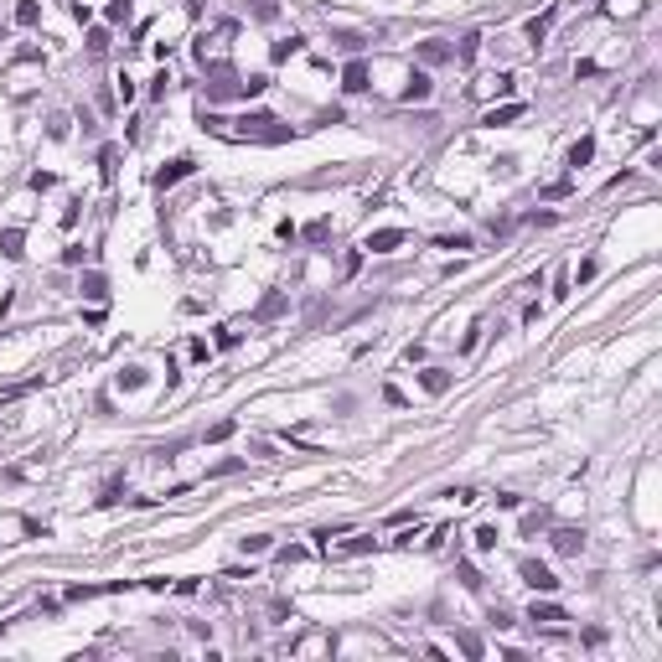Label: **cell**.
I'll return each instance as SVG.
<instances>
[{
	"mask_svg": "<svg viewBox=\"0 0 662 662\" xmlns=\"http://www.w3.org/2000/svg\"><path fill=\"white\" fill-rule=\"evenodd\" d=\"M233 125H238V129H233L238 140H264V145H280V140H290V135H295V129H290V125H280L274 114H238Z\"/></svg>",
	"mask_w": 662,
	"mask_h": 662,
	"instance_id": "6da1fadb",
	"label": "cell"
},
{
	"mask_svg": "<svg viewBox=\"0 0 662 662\" xmlns=\"http://www.w3.org/2000/svg\"><path fill=\"white\" fill-rule=\"evenodd\" d=\"M518 575H523V585H528V590H538V595H554V590H559L554 569H549V564H538V559H523V564H518Z\"/></svg>",
	"mask_w": 662,
	"mask_h": 662,
	"instance_id": "7a4b0ae2",
	"label": "cell"
},
{
	"mask_svg": "<svg viewBox=\"0 0 662 662\" xmlns=\"http://www.w3.org/2000/svg\"><path fill=\"white\" fill-rule=\"evenodd\" d=\"M187 176H197V161H192V155H176V161H166L161 171H155V192H171L176 181H187Z\"/></svg>",
	"mask_w": 662,
	"mask_h": 662,
	"instance_id": "3957f363",
	"label": "cell"
},
{
	"mask_svg": "<svg viewBox=\"0 0 662 662\" xmlns=\"http://www.w3.org/2000/svg\"><path fill=\"white\" fill-rule=\"evenodd\" d=\"M373 88V68H367L362 57H352L347 68H341V94H367Z\"/></svg>",
	"mask_w": 662,
	"mask_h": 662,
	"instance_id": "277c9868",
	"label": "cell"
},
{
	"mask_svg": "<svg viewBox=\"0 0 662 662\" xmlns=\"http://www.w3.org/2000/svg\"><path fill=\"white\" fill-rule=\"evenodd\" d=\"M554 554H564V559H579L585 554V528H554Z\"/></svg>",
	"mask_w": 662,
	"mask_h": 662,
	"instance_id": "5b68a950",
	"label": "cell"
},
{
	"mask_svg": "<svg viewBox=\"0 0 662 662\" xmlns=\"http://www.w3.org/2000/svg\"><path fill=\"white\" fill-rule=\"evenodd\" d=\"M404 238H409L404 228H378V233H367V238H362V254H393Z\"/></svg>",
	"mask_w": 662,
	"mask_h": 662,
	"instance_id": "8992f818",
	"label": "cell"
},
{
	"mask_svg": "<svg viewBox=\"0 0 662 662\" xmlns=\"http://www.w3.org/2000/svg\"><path fill=\"white\" fill-rule=\"evenodd\" d=\"M430 94H435L430 73H425V68H414V73H409V83H404V104H425Z\"/></svg>",
	"mask_w": 662,
	"mask_h": 662,
	"instance_id": "52a82bcc",
	"label": "cell"
},
{
	"mask_svg": "<svg viewBox=\"0 0 662 662\" xmlns=\"http://www.w3.org/2000/svg\"><path fill=\"white\" fill-rule=\"evenodd\" d=\"M590 161H595V135H579L575 145H569V155H564V166H569V171H585Z\"/></svg>",
	"mask_w": 662,
	"mask_h": 662,
	"instance_id": "ba28073f",
	"label": "cell"
},
{
	"mask_svg": "<svg viewBox=\"0 0 662 662\" xmlns=\"http://www.w3.org/2000/svg\"><path fill=\"white\" fill-rule=\"evenodd\" d=\"M554 21H559V6H549V10H544V16H533V21H528V26H523V36H528V42H533V47H538V42H544V36L554 31Z\"/></svg>",
	"mask_w": 662,
	"mask_h": 662,
	"instance_id": "9c48e42d",
	"label": "cell"
},
{
	"mask_svg": "<svg viewBox=\"0 0 662 662\" xmlns=\"http://www.w3.org/2000/svg\"><path fill=\"white\" fill-rule=\"evenodd\" d=\"M528 114V104H502V109H486L481 114V125L486 129H502V125H512V119H523Z\"/></svg>",
	"mask_w": 662,
	"mask_h": 662,
	"instance_id": "30bf717a",
	"label": "cell"
},
{
	"mask_svg": "<svg viewBox=\"0 0 662 662\" xmlns=\"http://www.w3.org/2000/svg\"><path fill=\"white\" fill-rule=\"evenodd\" d=\"M528 621H533V626H554V621H569V616L554 600H533V605H528Z\"/></svg>",
	"mask_w": 662,
	"mask_h": 662,
	"instance_id": "8fae6325",
	"label": "cell"
},
{
	"mask_svg": "<svg viewBox=\"0 0 662 662\" xmlns=\"http://www.w3.org/2000/svg\"><path fill=\"white\" fill-rule=\"evenodd\" d=\"M419 388H425V393H435V399H440V393L450 388V373H445V367H425V373H419Z\"/></svg>",
	"mask_w": 662,
	"mask_h": 662,
	"instance_id": "7c38bea8",
	"label": "cell"
},
{
	"mask_svg": "<svg viewBox=\"0 0 662 662\" xmlns=\"http://www.w3.org/2000/svg\"><path fill=\"white\" fill-rule=\"evenodd\" d=\"M21 244H26V233H21V228H6V233H0V254H6V259H21V254H26Z\"/></svg>",
	"mask_w": 662,
	"mask_h": 662,
	"instance_id": "4fadbf2b",
	"label": "cell"
},
{
	"mask_svg": "<svg viewBox=\"0 0 662 662\" xmlns=\"http://www.w3.org/2000/svg\"><path fill=\"white\" fill-rule=\"evenodd\" d=\"M16 26H26V31L42 26V6H36V0H21V6H16Z\"/></svg>",
	"mask_w": 662,
	"mask_h": 662,
	"instance_id": "5bb4252c",
	"label": "cell"
},
{
	"mask_svg": "<svg viewBox=\"0 0 662 662\" xmlns=\"http://www.w3.org/2000/svg\"><path fill=\"white\" fill-rule=\"evenodd\" d=\"M78 290H83L88 300H104V295H109V280H104V274H83V280H78Z\"/></svg>",
	"mask_w": 662,
	"mask_h": 662,
	"instance_id": "9a60e30c",
	"label": "cell"
},
{
	"mask_svg": "<svg viewBox=\"0 0 662 662\" xmlns=\"http://www.w3.org/2000/svg\"><path fill=\"white\" fill-rule=\"evenodd\" d=\"M502 544V533H497V523H481V528H476V549H481V554H492Z\"/></svg>",
	"mask_w": 662,
	"mask_h": 662,
	"instance_id": "2e32d148",
	"label": "cell"
},
{
	"mask_svg": "<svg viewBox=\"0 0 662 662\" xmlns=\"http://www.w3.org/2000/svg\"><path fill=\"white\" fill-rule=\"evenodd\" d=\"M104 16H109V26H125L129 16H135V6H129V0H109V10H104Z\"/></svg>",
	"mask_w": 662,
	"mask_h": 662,
	"instance_id": "e0dca14e",
	"label": "cell"
},
{
	"mask_svg": "<svg viewBox=\"0 0 662 662\" xmlns=\"http://www.w3.org/2000/svg\"><path fill=\"white\" fill-rule=\"evenodd\" d=\"M456 575H460V585H466V590H481V585H486L476 564H456Z\"/></svg>",
	"mask_w": 662,
	"mask_h": 662,
	"instance_id": "ac0fdd59",
	"label": "cell"
},
{
	"mask_svg": "<svg viewBox=\"0 0 662 662\" xmlns=\"http://www.w3.org/2000/svg\"><path fill=\"white\" fill-rule=\"evenodd\" d=\"M306 47L300 42V36H280V42H274V62H285V57H295V52Z\"/></svg>",
	"mask_w": 662,
	"mask_h": 662,
	"instance_id": "d6986e66",
	"label": "cell"
},
{
	"mask_svg": "<svg viewBox=\"0 0 662 662\" xmlns=\"http://www.w3.org/2000/svg\"><path fill=\"white\" fill-rule=\"evenodd\" d=\"M119 388H125V393L145 388V367H125V373H119Z\"/></svg>",
	"mask_w": 662,
	"mask_h": 662,
	"instance_id": "ffe728a7",
	"label": "cell"
},
{
	"mask_svg": "<svg viewBox=\"0 0 662 662\" xmlns=\"http://www.w3.org/2000/svg\"><path fill=\"white\" fill-rule=\"evenodd\" d=\"M445 57H450L445 42H425V47H419V62H445Z\"/></svg>",
	"mask_w": 662,
	"mask_h": 662,
	"instance_id": "44dd1931",
	"label": "cell"
},
{
	"mask_svg": "<svg viewBox=\"0 0 662 662\" xmlns=\"http://www.w3.org/2000/svg\"><path fill=\"white\" fill-rule=\"evenodd\" d=\"M575 192V181H554V187H538V197H544V202H559V197H569Z\"/></svg>",
	"mask_w": 662,
	"mask_h": 662,
	"instance_id": "7402d4cb",
	"label": "cell"
},
{
	"mask_svg": "<svg viewBox=\"0 0 662 662\" xmlns=\"http://www.w3.org/2000/svg\"><path fill=\"white\" fill-rule=\"evenodd\" d=\"M88 52H94V57L109 52V31H104V26H99V31H88Z\"/></svg>",
	"mask_w": 662,
	"mask_h": 662,
	"instance_id": "603a6c76",
	"label": "cell"
},
{
	"mask_svg": "<svg viewBox=\"0 0 662 662\" xmlns=\"http://www.w3.org/2000/svg\"><path fill=\"white\" fill-rule=\"evenodd\" d=\"M238 549H244V554H264V549H269V533H248Z\"/></svg>",
	"mask_w": 662,
	"mask_h": 662,
	"instance_id": "cb8c5ba5",
	"label": "cell"
},
{
	"mask_svg": "<svg viewBox=\"0 0 662 662\" xmlns=\"http://www.w3.org/2000/svg\"><path fill=\"white\" fill-rule=\"evenodd\" d=\"M440 248H471V233H445V238H435Z\"/></svg>",
	"mask_w": 662,
	"mask_h": 662,
	"instance_id": "d4e9b609",
	"label": "cell"
},
{
	"mask_svg": "<svg viewBox=\"0 0 662 662\" xmlns=\"http://www.w3.org/2000/svg\"><path fill=\"white\" fill-rule=\"evenodd\" d=\"M114 161H119V150H114V145H109V150H104V155H99V166H104V181H114V171H119Z\"/></svg>",
	"mask_w": 662,
	"mask_h": 662,
	"instance_id": "484cf974",
	"label": "cell"
},
{
	"mask_svg": "<svg viewBox=\"0 0 662 662\" xmlns=\"http://www.w3.org/2000/svg\"><path fill=\"white\" fill-rule=\"evenodd\" d=\"M114 83H119V104H129V99H135V78H129V73H119Z\"/></svg>",
	"mask_w": 662,
	"mask_h": 662,
	"instance_id": "4316f807",
	"label": "cell"
},
{
	"mask_svg": "<svg viewBox=\"0 0 662 662\" xmlns=\"http://www.w3.org/2000/svg\"><path fill=\"white\" fill-rule=\"evenodd\" d=\"M83 259H88L83 244H68V248H62V264H83Z\"/></svg>",
	"mask_w": 662,
	"mask_h": 662,
	"instance_id": "83f0119b",
	"label": "cell"
},
{
	"mask_svg": "<svg viewBox=\"0 0 662 662\" xmlns=\"http://www.w3.org/2000/svg\"><path fill=\"white\" fill-rule=\"evenodd\" d=\"M367 549H378V538H367V533H362V538H352V544L341 549V554H367Z\"/></svg>",
	"mask_w": 662,
	"mask_h": 662,
	"instance_id": "f1b7e54d",
	"label": "cell"
},
{
	"mask_svg": "<svg viewBox=\"0 0 662 662\" xmlns=\"http://www.w3.org/2000/svg\"><path fill=\"white\" fill-rule=\"evenodd\" d=\"M31 187H36V192H52V187H57V176H52V171H36Z\"/></svg>",
	"mask_w": 662,
	"mask_h": 662,
	"instance_id": "f546056e",
	"label": "cell"
},
{
	"mask_svg": "<svg viewBox=\"0 0 662 662\" xmlns=\"http://www.w3.org/2000/svg\"><path fill=\"white\" fill-rule=\"evenodd\" d=\"M228 435H233V419H218V425L207 430V440H228Z\"/></svg>",
	"mask_w": 662,
	"mask_h": 662,
	"instance_id": "4dcf8cb0",
	"label": "cell"
},
{
	"mask_svg": "<svg viewBox=\"0 0 662 662\" xmlns=\"http://www.w3.org/2000/svg\"><path fill=\"white\" fill-rule=\"evenodd\" d=\"M187 357H192V362H207V357H213V347H207V341H192Z\"/></svg>",
	"mask_w": 662,
	"mask_h": 662,
	"instance_id": "1f68e13d",
	"label": "cell"
},
{
	"mask_svg": "<svg viewBox=\"0 0 662 662\" xmlns=\"http://www.w3.org/2000/svg\"><path fill=\"white\" fill-rule=\"evenodd\" d=\"M326 233H331V223H326V218H321V223H311V228H306V238H311V244H321Z\"/></svg>",
	"mask_w": 662,
	"mask_h": 662,
	"instance_id": "d6a6232c",
	"label": "cell"
},
{
	"mask_svg": "<svg viewBox=\"0 0 662 662\" xmlns=\"http://www.w3.org/2000/svg\"><path fill=\"white\" fill-rule=\"evenodd\" d=\"M0 42H6V26H0Z\"/></svg>",
	"mask_w": 662,
	"mask_h": 662,
	"instance_id": "836d02e7",
	"label": "cell"
}]
</instances>
